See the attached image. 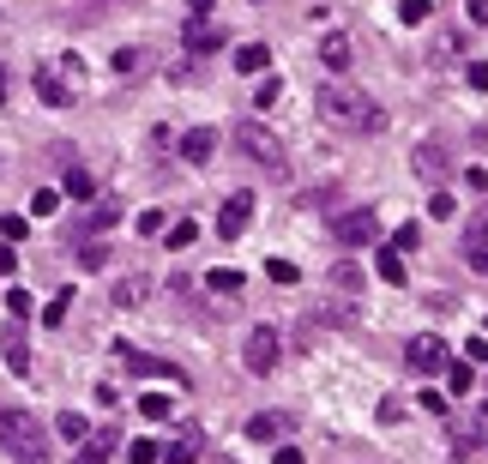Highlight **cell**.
I'll use <instances>...</instances> for the list:
<instances>
[{"label":"cell","instance_id":"836d02e7","mask_svg":"<svg viewBox=\"0 0 488 464\" xmlns=\"http://www.w3.org/2000/svg\"><path fill=\"white\" fill-rule=\"evenodd\" d=\"M380 278H386V283H404V260H398V247H386V254H380Z\"/></svg>","mask_w":488,"mask_h":464},{"label":"cell","instance_id":"d4e9b609","mask_svg":"<svg viewBox=\"0 0 488 464\" xmlns=\"http://www.w3.org/2000/svg\"><path fill=\"white\" fill-rule=\"evenodd\" d=\"M73 254H79V265H84V272H97V265L109 260V247H102V242H91V236H79V247H73Z\"/></svg>","mask_w":488,"mask_h":464},{"label":"cell","instance_id":"bcb514c9","mask_svg":"<svg viewBox=\"0 0 488 464\" xmlns=\"http://www.w3.org/2000/svg\"><path fill=\"white\" fill-rule=\"evenodd\" d=\"M13 265H19V254H13V247L0 242V278H13Z\"/></svg>","mask_w":488,"mask_h":464},{"label":"cell","instance_id":"8fae6325","mask_svg":"<svg viewBox=\"0 0 488 464\" xmlns=\"http://www.w3.org/2000/svg\"><path fill=\"white\" fill-rule=\"evenodd\" d=\"M404 362L416 368V374H440V368H447V344H440V338H410Z\"/></svg>","mask_w":488,"mask_h":464},{"label":"cell","instance_id":"44dd1931","mask_svg":"<svg viewBox=\"0 0 488 464\" xmlns=\"http://www.w3.org/2000/svg\"><path fill=\"white\" fill-rule=\"evenodd\" d=\"M320 61H325V73H344V67H350V42L344 37H325L320 42Z\"/></svg>","mask_w":488,"mask_h":464},{"label":"cell","instance_id":"7c38bea8","mask_svg":"<svg viewBox=\"0 0 488 464\" xmlns=\"http://www.w3.org/2000/svg\"><path fill=\"white\" fill-rule=\"evenodd\" d=\"M284 434H289V416H284V410H260V416L247 423V441H260V446L284 441Z\"/></svg>","mask_w":488,"mask_h":464},{"label":"cell","instance_id":"8d00e7d4","mask_svg":"<svg viewBox=\"0 0 488 464\" xmlns=\"http://www.w3.org/2000/svg\"><path fill=\"white\" fill-rule=\"evenodd\" d=\"M392 247H398V254H410V247H422V223H404V229L392 236Z\"/></svg>","mask_w":488,"mask_h":464},{"label":"cell","instance_id":"484cf974","mask_svg":"<svg viewBox=\"0 0 488 464\" xmlns=\"http://www.w3.org/2000/svg\"><path fill=\"white\" fill-rule=\"evenodd\" d=\"M193 242H200V223L182 218V223H169V242H163V247H193Z\"/></svg>","mask_w":488,"mask_h":464},{"label":"cell","instance_id":"30bf717a","mask_svg":"<svg viewBox=\"0 0 488 464\" xmlns=\"http://www.w3.org/2000/svg\"><path fill=\"white\" fill-rule=\"evenodd\" d=\"M247 223H253V193H235V200H224V211H217V236H224V242H235Z\"/></svg>","mask_w":488,"mask_h":464},{"label":"cell","instance_id":"f35d334b","mask_svg":"<svg viewBox=\"0 0 488 464\" xmlns=\"http://www.w3.org/2000/svg\"><path fill=\"white\" fill-rule=\"evenodd\" d=\"M163 229H169L163 211H139V236H163Z\"/></svg>","mask_w":488,"mask_h":464},{"label":"cell","instance_id":"ba28073f","mask_svg":"<svg viewBox=\"0 0 488 464\" xmlns=\"http://www.w3.org/2000/svg\"><path fill=\"white\" fill-rule=\"evenodd\" d=\"M0 362L13 368V374H31V338H24V320H13L0 332Z\"/></svg>","mask_w":488,"mask_h":464},{"label":"cell","instance_id":"7402d4cb","mask_svg":"<svg viewBox=\"0 0 488 464\" xmlns=\"http://www.w3.org/2000/svg\"><path fill=\"white\" fill-rule=\"evenodd\" d=\"M55 434H61V441H84V434H91V423H84L79 410H61V416H55Z\"/></svg>","mask_w":488,"mask_h":464},{"label":"cell","instance_id":"f6af8a7d","mask_svg":"<svg viewBox=\"0 0 488 464\" xmlns=\"http://www.w3.org/2000/svg\"><path fill=\"white\" fill-rule=\"evenodd\" d=\"M470 85H476V91H488V61H470Z\"/></svg>","mask_w":488,"mask_h":464},{"label":"cell","instance_id":"2e32d148","mask_svg":"<svg viewBox=\"0 0 488 464\" xmlns=\"http://www.w3.org/2000/svg\"><path fill=\"white\" fill-rule=\"evenodd\" d=\"M187 49H193V55H211V49H224V31H217V24H205V19H193Z\"/></svg>","mask_w":488,"mask_h":464},{"label":"cell","instance_id":"681fc988","mask_svg":"<svg viewBox=\"0 0 488 464\" xmlns=\"http://www.w3.org/2000/svg\"><path fill=\"white\" fill-rule=\"evenodd\" d=\"M0 97H6V73H0Z\"/></svg>","mask_w":488,"mask_h":464},{"label":"cell","instance_id":"603a6c76","mask_svg":"<svg viewBox=\"0 0 488 464\" xmlns=\"http://www.w3.org/2000/svg\"><path fill=\"white\" fill-rule=\"evenodd\" d=\"M67 193L91 205V193H97V182H91V169H79V163H73V169H67Z\"/></svg>","mask_w":488,"mask_h":464},{"label":"cell","instance_id":"5bb4252c","mask_svg":"<svg viewBox=\"0 0 488 464\" xmlns=\"http://www.w3.org/2000/svg\"><path fill=\"white\" fill-rule=\"evenodd\" d=\"M211 151H217V133H211V127H193V133L182 139V157L187 163H211Z\"/></svg>","mask_w":488,"mask_h":464},{"label":"cell","instance_id":"277c9868","mask_svg":"<svg viewBox=\"0 0 488 464\" xmlns=\"http://www.w3.org/2000/svg\"><path fill=\"white\" fill-rule=\"evenodd\" d=\"M235 151H242V157H253L260 163V169H271V175H284V139H278V133H271V127H260V121H242L235 127Z\"/></svg>","mask_w":488,"mask_h":464},{"label":"cell","instance_id":"4fadbf2b","mask_svg":"<svg viewBox=\"0 0 488 464\" xmlns=\"http://www.w3.org/2000/svg\"><path fill=\"white\" fill-rule=\"evenodd\" d=\"M115 446H121V441H115V428H102L97 441L84 434V441H79V459H73V464H109V452H115Z\"/></svg>","mask_w":488,"mask_h":464},{"label":"cell","instance_id":"5b68a950","mask_svg":"<svg viewBox=\"0 0 488 464\" xmlns=\"http://www.w3.org/2000/svg\"><path fill=\"white\" fill-rule=\"evenodd\" d=\"M374 236H380V218H374L368 205H350V211L332 218V242H344V247H368Z\"/></svg>","mask_w":488,"mask_h":464},{"label":"cell","instance_id":"f1b7e54d","mask_svg":"<svg viewBox=\"0 0 488 464\" xmlns=\"http://www.w3.org/2000/svg\"><path fill=\"white\" fill-rule=\"evenodd\" d=\"M31 211H37V218H55V211H61V193H55V187H37V193H31Z\"/></svg>","mask_w":488,"mask_h":464},{"label":"cell","instance_id":"816d5d0a","mask_svg":"<svg viewBox=\"0 0 488 464\" xmlns=\"http://www.w3.org/2000/svg\"><path fill=\"white\" fill-rule=\"evenodd\" d=\"M483 410H488V404H483Z\"/></svg>","mask_w":488,"mask_h":464},{"label":"cell","instance_id":"f907efd6","mask_svg":"<svg viewBox=\"0 0 488 464\" xmlns=\"http://www.w3.org/2000/svg\"><path fill=\"white\" fill-rule=\"evenodd\" d=\"M253 6H260V0H253Z\"/></svg>","mask_w":488,"mask_h":464},{"label":"cell","instance_id":"7a4b0ae2","mask_svg":"<svg viewBox=\"0 0 488 464\" xmlns=\"http://www.w3.org/2000/svg\"><path fill=\"white\" fill-rule=\"evenodd\" d=\"M0 446L19 464H49V434L31 410H0Z\"/></svg>","mask_w":488,"mask_h":464},{"label":"cell","instance_id":"6da1fadb","mask_svg":"<svg viewBox=\"0 0 488 464\" xmlns=\"http://www.w3.org/2000/svg\"><path fill=\"white\" fill-rule=\"evenodd\" d=\"M314 109H320V121L338 127V133H380V127H386L380 103L368 97L362 85H350V79H325L320 97H314Z\"/></svg>","mask_w":488,"mask_h":464},{"label":"cell","instance_id":"52a82bcc","mask_svg":"<svg viewBox=\"0 0 488 464\" xmlns=\"http://www.w3.org/2000/svg\"><path fill=\"white\" fill-rule=\"evenodd\" d=\"M242 356H247V368H253V374H271V368H278V326H253Z\"/></svg>","mask_w":488,"mask_h":464},{"label":"cell","instance_id":"3957f363","mask_svg":"<svg viewBox=\"0 0 488 464\" xmlns=\"http://www.w3.org/2000/svg\"><path fill=\"white\" fill-rule=\"evenodd\" d=\"M37 97L49 103V109H73V103L84 97V61L79 55H61V61L37 67Z\"/></svg>","mask_w":488,"mask_h":464},{"label":"cell","instance_id":"ac0fdd59","mask_svg":"<svg viewBox=\"0 0 488 464\" xmlns=\"http://www.w3.org/2000/svg\"><path fill=\"white\" fill-rule=\"evenodd\" d=\"M265 67H271V49H265V42H242V49H235V73H265Z\"/></svg>","mask_w":488,"mask_h":464},{"label":"cell","instance_id":"9a60e30c","mask_svg":"<svg viewBox=\"0 0 488 464\" xmlns=\"http://www.w3.org/2000/svg\"><path fill=\"white\" fill-rule=\"evenodd\" d=\"M109 223H121V200H115V193H97L91 218H84V236H91V229H109Z\"/></svg>","mask_w":488,"mask_h":464},{"label":"cell","instance_id":"60d3db41","mask_svg":"<svg viewBox=\"0 0 488 464\" xmlns=\"http://www.w3.org/2000/svg\"><path fill=\"white\" fill-rule=\"evenodd\" d=\"M465 362H470V368L488 362V338H470V344H465Z\"/></svg>","mask_w":488,"mask_h":464},{"label":"cell","instance_id":"74e56055","mask_svg":"<svg viewBox=\"0 0 488 464\" xmlns=\"http://www.w3.org/2000/svg\"><path fill=\"white\" fill-rule=\"evenodd\" d=\"M465 265L470 272H488V242H465Z\"/></svg>","mask_w":488,"mask_h":464},{"label":"cell","instance_id":"b9f144b4","mask_svg":"<svg viewBox=\"0 0 488 464\" xmlns=\"http://www.w3.org/2000/svg\"><path fill=\"white\" fill-rule=\"evenodd\" d=\"M465 452H488V423H476V428L465 434Z\"/></svg>","mask_w":488,"mask_h":464},{"label":"cell","instance_id":"f546056e","mask_svg":"<svg viewBox=\"0 0 488 464\" xmlns=\"http://www.w3.org/2000/svg\"><path fill=\"white\" fill-rule=\"evenodd\" d=\"M67 308H73V290H55V302L42 308V326H61V320H67Z\"/></svg>","mask_w":488,"mask_h":464},{"label":"cell","instance_id":"7dc6e473","mask_svg":"<svg viewBox=\"0 0 488 464\" xmlns=\"http://www.w3.org/2000/svg\"><path fill=\"white\" fill-rule=\"evenodd\" d=\"M271 464H307V459L296 452V446H278V459H271Z\"/></svg>","mask_w":488,"mask_h":464},{"label":"cell","instance_id":"c3c4849f","mask_svg":"<svg viewBox=\"0 0 488 464\" xmlns=\"http://www.w3.org/2000/svg\"><path fill=\"white\" fill-rule=\"evenodd\" d=\"M211 13V0H187V19H205Z\"/></svg>","mask_w":488,"mask_h":464},{"label":"cell","instance_id":"8992f818","mask_svg":"<svg viewBox=\"0 0 488 464\" xmlns=\"http://www.w3.org/2000/svg\"><path fill=\"white\" fill-rule=\"evenodd\" d=\"M410 169H416L422 182H434V187H440V182L452 175V151H447L440 139H422L416 151H410Z\"/></svg>","mask_w":488,"mask_h":464},{"label":"cell","instance_id":"cb8c5ba5","mask_svg":"<svg viewBox=\"0 0 488 464\" xmlns=\"http://www.w3.org/2000/svg\"><path fill=\"white\" fill-rule=\"evenodd\" d=\"M205 283H211V290H217V296H242V272H229V265H217V272H211V278H205Z\"/></svg>","mask_w":488,"mask_h":464},{"label":"cell","instance_id":"d6986e66","mask_svg":"<svg viewBox=\"0 0 488 464\" xmlns=\"http://www.w3.org/2000/svg\"><path fill=\"white\" fill-rule=\"evenodd\" d=\"M200 452H205L200 428H187L182 441H175V446H169V452H163V464H193V459H200Z\"/></svg>","mask_w":488,"mask_h":464},{"label":"cell","instance_id":"7bdbcfd3","mask_svg":"<svg viewBox=\"0 0 488 464\" xmlns=\"http://www.w3.org/2000/svg\"><path fill=\"white\" fill-rule=\"evenodd\" d=\"M24 229H31L24 218H0V236H6V242H24Z\"/></svg>","mask_w":488,"mask_h":464},{"label":"cell","instance_id":"e575fe53","mask_svg":"<svg viewBox=\"0 0 488 464\" xmlns=\"http://www.w3.org/2000/svg\"><path fill=\"white\" fill-rule=\"evenodd\" d=\"M265 278L271 283H302V272H296L289 260H265Z\"/></svg>","mask_w":488,"mask_h":464},{"label":"cell","instance_id":"ee69618b","mask_svg":"<svg viewBox=\"0 0 488 464\" xmlns=\"http://www.w3.org/2000/svg\"><path fill=\"white\" fill-rule=\"evenodd\" d=\"M465 13H470V24H488V0H465Z\"/></svg>","mask_w":488,"mask_h":464},{"label":"cell","instance_id":"4316f807","mask_svg":"<svg viewBox=\"0 0 488 464\" xmlns=\"http://www.w3.org/2000/svg\"><path fill=\"white\" fill-rule=\"evenodd\" d=\"M145 290H151L145 278H127L121 290H115V308H139V302H145Z\"/></svg>","mask_w":488,"mask_h":464},{"label":"cell","instance_id":"1f68e13d","mask_svg":"<svg viewBox=\"0 0 488 464\" xmlns=\"http://www.w3.org/2000/svg\"><path fill=\"white\" fill-rule=\"evenodd\" d=\"M31 290H6V314H13V320H31Z\"/></svg>","mask_w":488,"mask_h":464},{"label":"cell","instance_id":"4dcf8cb0","mask_svg":"<svg viewBox=\"0 0 488 464\" xmlns=\"http://www.w3.org/2000/svg\"><path fill=\"white\" fill-rule=\"evenodd\" d=\"M253 103H260V109H278V103H284V79H260Z\"/></svg>","mask_w":488,"mask_h":464},{"label":"cell","instance_id":"ffe728a7","mask_svg":"<svg viewBox=\"0 0 488 464\" xmlns=\"http://www.w3.org/2000/svg\"><path fill=\"white\" fill-rule=\"evenodd\" d=\"M139 416H145V423H169V416H175V398H163V392H145V398H139Z\"/></svg>","mask_w":488,"mask_h":464},{"label":"cell","instance_id":"9c48e42d","mask_svg":"<svg viewBox=\"0 0 488 464\" xmlns=\"http://www.w3.org/2000/svg\"><path fill=\"white\" fill-rule=\"evenodd\" d=\"M115 356H121V362L133 368V374H157V380H182V386H187V374H182L175 362H163V356H139L133 344H115Z\"/></svg>","mask_w":488,"mask_h":464},{"label":"cell","instance_id":"d590c367","mask_svg":"<svg viewBox=\"0 0 488 464\" xmlns=\"http://www.w3.org/2000/svg\"><path fill=\"white\" fill-rule=\"evenodd\" d=\"M127 459L133 464H157L163 452H157V441H127Z\"/></svg>","mask_w":488,"mask_h":464},{"label":"cell","instance_id":"e0dca14e","mask_svg":"<svg viewBox=\"0 0 488 464\" xmlns=\"http://www.w3.org/2000/svg\"><path fill=\"white\" fill-rule=\"evenodd\" d=\"M332 290H338V296H362V265L338 260V265H332Z\"/></svg>","mask_w":488,"mask_h":464},{"label":"cell","instance_id":"ab89813d","mask_svg":"<svg viewBox=\"0 0 488 464\" xmlns=\"http://www.w3.org/2000/svg\"><path fill=\"white\" fill-rule=\"evenodd\" d=\"M398 19H404V24H422V19H428V0H404V6H398Z\"/></svg>","mask_w":488,"mask_h":464},{"label":"cell","instance_id":"d6a6232c","mask_svg":"<svg viewBox=\"0 0 488 464\" xmlns=\"http://www.w3.org/2000/svg\"><path fill=\"white\" fill-rule=\"evenodd\" d=\"M452 211H458V200H452V193H440V187H434V200H428V218H434V223H447Z\"/></svg>","mask_w":488,"mask_h":464},{"label":"cell","instance_id":"83f0119b","mask_svg":"<svg viewBox=\"0 0 488 464\" xmlns=\"http://www.w3.org/2000/svg\"><path fill=\"white\" fill-rule=\"evenodd\" d=\"M447 386H452V392H476V368H470V362H452V368H447Z\"/></svg>","mask_w":488,"mask_h":464}]
</instances>
